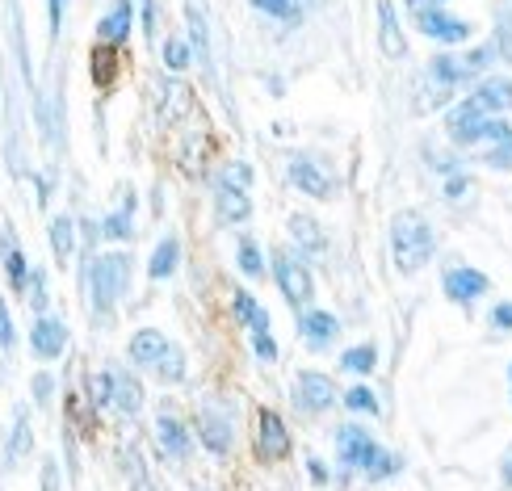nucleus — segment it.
Listing matches in <instances>:
<instances>
[{"label": "nucleus", "mask_w": 512, "mask_h": 491, "mask_svg": "<svg viewBox=\"0 0 512 491\" xmlns=\"http://www.w3.org/2000/svg\"><path fill=\"white\" fill-rule=\"evenodd\" d=\"M391 248L399 273H420L433 261V227L420 210H399L391 219Z\"/></svg>", "instance_id": "1"}, {"label": "nucleus", "mask_w": 512, "mask_h": 491, "mask_svg": "<svg viewBox=\"0 0 512 491\" xmlns=\"http://www.w3.org/2000/svg\"><path fill=\"white\" fill-rule=\"evenodd\" d=\"M504 110H512V80H483L475 93H466V101L458 105V110L450 114V135L462 131V126H475L483 118H500Z\"/></svg>", "instance_id": "2"}, {"label": "nucleus", "mask_w": 512, "mask_h": 491, "mask_svg": "<svg viewBox=\"0 0 512 491\" xmlns=\"http://www.w3.org/2000/svg\"><path fill=\"white\" fill-rule=\"evenodd\" d=\"M89 286H93V303L101 311H110L122 303V294L131 290V256L126 252H101L89 265Z\"/></svg>", "instance_id": "3"}, {"label": "nucleus", "mask_w": 512, "mask_h": 491, "mask_svg": "<svg viewBox=\"0 0 512 491\" xmlns=\"http://www.w3.org/2000/svg\"><path fill=\"white\" fill-rule=\"evenodd\" d=\"M336 454L345 462V471H366V475H374V466L382 462V450L374 445V437L366 429H357V424H345L336 433Z\"/></svg>", "instance_id": "4"}, {"label": "nucleus", "mask_w": 512, "mask_h": 491, "mask_svg": "<svg viewBox=\"0 0 512 491\" xmlns=\"http://www.w3.org/2000/svg\"><path fill=\"white\" fill-rule=\"evenodd\" d=\"M487 63H492V47H483V51H471V55H437L433 59V68L429 76L437 84H445V89H458V84H471Z\"/></svg>", "instance_id": "5"}, {"label": "nucleus", "mask_w": 512, "mask_h": 491, "mask_svg": "<svg viewBox=\"0 0 512 491\" xmlns=\"http://www.w3.org/2000/svg\"><path fill=\"white\" fill-rule=\"evenodd\" d=\"M198 437H202V445L215 458H227L231 445H236V420H231V412L219 408V403H202V412H198Z\"/></svg>", "instance_id": "6"}, {"label": "nucleus", "mask_w": 512, "mask_h": 491, "mask_svg": "<svg viewBox=\"0 0 512 491\" xmlns=\"http://www.w3.org/2000/svg\"><path fill=\"white\" fill-rule=\"evenodd\" d=\"M273 277H277V286H282L286 303L303 307V303H311V298H315L311 273H307V265L298 261L294 252H273Z\"/></svg>", "instance_id": "7"}, {"label": "nucleus", "mask_w": 512, "mask_h": 491, "mask_svg": "<svg viewBox=\"0 0 512 491\" xmlns=\"http://www.w3.org/2000/svg\"><path fill=\"white\" fill-rule=\"evenodd\" d=\"M340 391H336V382L328 378V374H319V370H303L294 378V403L303 412H328L332 408V399H336Z\"/></svg>", "instance_id": "8"}, {"label": "nucleus", "mask_w": 512, "mask_h": 491, "mask_svg": "<svg viewBox=\"0 0 512 491\" xmlns=\"http://www.w3.org/2000/svg\"><path fill=\"white\" fill-rule=\"evenodd\" d=\"M256 454H261V462H282L290 454V429L273 408H265L256 420Z\"/></svg>", "instance_id": "9"}, {"label": "nucleus", "mask_w": 512, "mask_h": 491, "mask_svg": "<svg viewBox=\"0 0 512 491\" xmlns=\"http://www.w3.org/2000/svg\"><path fill=\"white\" fill-rule=\"evenodd\" d=\"M290 181L298 185V194H307V198H319V202L336 198L332 173H328V168H319L311 156H294V160H290Z\"/></svg>", "instance_id": "10"}, {"label": "nucleus", "mask_w": 512, "mask_h": 491, "mask_svg": "<svg viewBox=\"0 0 512 491\" xmlns=\"http://www.w3.org/2000/svg\"><path fill=\"white\" fill-rule=\"evenodd\" d=\"M416 30L437 38V42H466L475 26L466 17L445 13V9H416Z\"/></svg>", "instance_id": "11"}, {"label": "nucleus", "mask_w": 512, "mask_h": 491, "mask_svg": "<svg viewBox=\"0 0 512 491\" xmlns=\"http://www.w3.org/2000/svg\"><path fill=\"white\" fill-rule=\"evenodd\" d=\"M487 273H479V269H471V265H458V269H450L441 277V290H445V298H450V303H475V298H483L487 294Z\"/></svg>", "instance_id": "12"}, {"label": "nucleus", "mask_w": 512, "mask_h": 491, "mask_svg": "<svg viewBox=\"0 0 512 491\" xmlns=\"http://www.w3.org/2000/svg\"><path fill=\"white\" fill-rule=\"evenodd\" d=\"M30 349L42 361H55L63 349H68V324L55 315H38V324L30 328Z\"/></svg>", "instance_id": "13"}, {"label": "nucleus", "mask_w": 512, "mask_h": 491, "mask_svg": "<svg viewBox=\"0 0 512 491\" xmlns=\"http://www.w3.org/2000/svg\"><path fill=\"white\" fill-rule=\"evenodd\" d=\"M131 21H135L131 0H114L110 13H105L101 26H97V42H101V47H122V42L131 38Z\"/></svg>", "instance_id": "14"}, {"label": "nucleus", "mask_w": 512, "mask_h": 491, "mask_svg": "<svg viewBox=\"0 0 512 491\" xmlns=\"http://www.w3.org/2000/svg\"><path fill=\"white\" fill-rule=\"evenodd\" d=\"M168 345H173V340H168L160 328H139L135 336H131V361L135 366H143V370H156V361L168 353Z\"/></svg>", "instance_id": "15"}, {"label": "nucleus", "mask_w": 512, "mask_h": 491, "mask_svg": "<svg viewBox=\"0 0 512 491\" xmlns=\"http://www.w3.org/2000/svg\"><path fill=\"white\" fill-rule=\"evenodd\" d=\"M298 336H303L311 349H328L340 336V319L332 311H307L303 319H298Z\"/></svg>", "instance_id": "16"}, {"label": "nucleus", "mask_w": 512, "mask_h": 491, "mask_svg": "<svg viewBox=\"0 0 512 491\" xmlns=\"http://www.w3.org/2000/svg\"><path fill=\"white\" fill-rule=\"evenodd\" d=\"M156 441H160V454H164V458H173V462H185V458H189V429H185L177 416L160 412V420H156Z\"/></svg>", "instance_id": "17"}, {"label": "nucleus", "mask_w": 512, "mask_h": 491, "mask_svg": "<svg viewBox=\"0 0 512 491\" xmlns=\"http://www.w3.org/2000/svg\"><path fill=\"white\" fill-rule=\"evenodd\" d=\"M450 139L462 143V147H475V143H508V139H512V122H504V118H483V122H475V126H462V131H454Z\"/></svg>", "instance_id": "18"}, {"label": "nucleus", "mask_w": 512, "mask_h": 491, "mask_svg": "<svg viewBox=\"0 0 512 491\" xmlns=\"http://www.w3.org/2000/svg\"><path fill=\"white\" fill-rule=\"evenodd\" d=\"M378 47H382L387 59H399L403 51H408V42H403V34H399V17H395L391 0H378Z\"/></svg>", "instance_id": "19"}, {"label": "nucleus", "mask_w": 512, "mask_h": 491, "mask_svg": "<svg viewBox=\"0 0 512 491\" xmlns=\"http://www.w3.org/2000/svg\"><path fill=\"white\" fill-rule=\"evenodd\" d=\"M290 240L298 244V252H311V256H324L328 252V231L319 227L311 215H294L290 219Z\"/></svg>", "instance_id": "20"}, {"label": "nucleus", "mask_w": 512, "mask_h": 491, "mask_svg": "<svg viewBox=\"0 0 512 491\" xmlns=\"http://www.w3.org/2000/svg\"><path fill=\"white\" fill-rule=\"evenodd\" d=\"M110 408L126 412V416H135L143 408V387L131 378V374H122V370H110Z\"/></svg>", "instance_id": "21"}, {"label": "nucleus", "mask_w": 512, "mask_h": 491, "mask_svg": "<svg viewBox=\"0 0 512 491\" xmlns=\"http://www.w3.org/2000/svg\"><path fill=\"white\" fill-rule=\"evenodd\" d=\"M0 256H5L9 286H13V290H26V282H30V265H26V256H21V248L9 240V223H0Z\"/></svg>", "instance_id": "22"}, {"label": "nucleus", "mask_w": 512, "mask_h": 491, "mask_svg": "<svg viewBox=\"0 0 512 491\" xmlns=\"http://www.w3.org/2000/svg\"><path fill=\"white\" fill-rule=\"evenodd\" d=\"M215 206H219V219H223V223H244V219L252 215L248 194H244V189H236V185H219Z\"/></svg>", "instance_id": "23"}, {"label": "nucleus", "mask_w": 512, "mask_h": 491, "mask_svg": "<svg viewBox=\"0 0 512 491\" xmlns=\"http://www.w3.org/2000/svg\"><path fill=\"white\" fill-rule=\"evenodd\" d=\"M236 319H240L248 332H269V311L256 303L248 290H236Z\"/></svg>", "instance_id": "24"}, {"label": "nucleus", "mask_w": 512, "mask_h": 491, "mask_svg": "<svg viewBox=\"0 0 512 491\" xmlns=\"http://www.w3.org/2000/svg\"><path fill=\"white\" fill-rule=\"evenodd\" d=\"M177 261H181L177 236H164V240L156 244V252H152V265H147V273H152V277H173V273H177Z\"/></svg>", "instance_id": "25"}, {"label": "nucleus", "mask_w": 512, "mask_h": 491, "mask_svg": "<svg viewBox=\"0 0 512 491\" xmlns=\"http://www.w3.org/2000/svg\"><path fill=\"white\" fill-rule=\"evenodd\" d=\"M131 231H135V198H126L122 210H114V215L101 223V236L105 240H131Z\"/></svg>", "instance_id": "26"}, {"label": "nucleus", "mask_w": 512, "mask_h": 491, "mask_svg": "<svg viewBox=\"0 0 512 491\" xmlns=\"http://www.w3.org/2000/svg\"><path fill=\"white\" fill-rule=\"evenodd\" d=\"M30 445H34V437H30V416H26V408H17V416H13V437H9V462L26 458Z\"/></svg>", "instance_id": "27"}, {"label": "nucleus", "mask_w": 512, "mask_h": 491, "mask_svg": "<svg viewBox=\"0 0 512 491\" xmlns=\"http://www.w3.org/2000/svg\"><path fill=\"white\" fill-rule=\"evenodd\" d=\"M72 244H76V227H72V219H68V215L51 219V248H55L59 261H68V256H72Z\"/></svg>", "instance_id": "28"}, {"label": "nucleus", "mask_w": 512, "mask_h": 491, "mask_svg": "<svg viewBox=\"0 0 512 491\" xmlns=\"http://www.w3.org/2000/svg\"><path fill=\"white\" fill-rule=\"evenodd\" d=\"M160 382H168V387H173V382H181L185 378V353L177 349V345H168V353L156 361V370H152Z\"/></svg>", "instance_id": "29"}, {"label": "nucleus", "mask_w": 512, "mask_h": 491, "mask_svg": "<svg viewBox=\"0 0 512 491\" xmlns=\"http://www.w3.org/2000/svg\"><path fill=\"white\" fill-rule=\"evenodd\" d=\"M340 366L353 370V374H370L378 366V349L374 345H357V349H349L345 357H340Z\"/></svg>", "instance_id": "30"}, {"label": "nucleus", "mask_w": 512, "mask_h": 491, "mask_svg": "<svg viewBox=\"0 0 512 491\" xmlns=\"http://www.w3.org/2000/svg\"><path fill=\"white\" fill-rule=\"evenodd\" d=\"M240 269H244V277H265V261H261L256 240H240Z\"/></svg>", "instance_id": "31"}, {"label": "nucleus", "mask_w": 512, "mask_h": 491, "mask_svg": "<svg viewBox=\"0 0 512 491\" xmlns=\"http://www.w3.org/2000/svg\"><path fill=\"white\" fill-rule=\"evenodd\" d=\"M189 38H194V47H198V59L206 63L210 59V47H206V17L198 5H189Z\"/></svg>", "instance_id": "32"}, {"label": "nucleus", "mask_w": 512, "mask_h": 491, "mask_svg": "<svg viewBox=\"0 0 512 491\" xmlns=\"http://www.w3.org/2000/svg\"><path fill=\"white\" fill-rule=\"evenodd\" d=\"M345 408L366 412V416H378V395H374L370 387H353V391H345Z\"/></svg>", "instance_id": "33"}, {"label": "nucleus", "mask_w": 512, "mask_h": 491, "mask_svg": "<svg viewBox=\"0 0 512 491\" xmlns=\"http://www.w3.org/2000/svg\"><path fill=\"white\" fill-rule=\"evenodd\" d=\"M189 59H194V55H189V47H185L181 38H168V42H164V63H168V72H185Z\"/></svg>", "instance_id": "34"}, {"label": "nucleus", "mask_w": 512, "mask_h": 491, "mask_svg": "<svg viewBox=\"0 0 512 491\" xmlns=\"http://www.w3.org/2000/svg\"><path fill=\"white\" fill-rule=\"evenodd\" d=\"M26 298H30V307H34V311H42V307H47V273H42V269H30Z\"/></svg>", "instance_id": "35"}, {"label": "nucleus", "mask_w": 512, "mask_h": 491, "mask_svg": "<svg viewBox=\"0 0 512 491\" xmlns=\"http://www.w3.org/2000/svg\"><path fill=\"white\" fill-rule=\"evenodd\" d=\"M261 13H269V17H277V21H294L298 17V9L290 5V0H252Z\"/></svg>", "instance_id": "36"}, {"label": "nucleus", "mask_w": 512, "mask_h": 491, "mask_svg": "<svg viewBox=\"0 0 512 491\" xmlns=\"http://www.w3.org/2000/svg\"><path fill=\"white\" fill-rule=\"evenodd\" d=\"M17 345V328H13V315H9V303L0 294V349H13Z\"/></svg>", "instance_id": "37"}, {"label": "nucleus", "mask_w": 512, "mask_h": 491, "mask_svg": "<svg viewBox=\"0 0 512 491\" xmlns=\"http://www.w3.org/2000/svg\"><path fill=\"white\" fill-rule=\"evenodd\" d=\"M252 349H256L261 361H277V340L269 332H252Z\"/></svg>", "instance_id": "38"}, {"label": "nucleus", "mask_w": 512, "mask_h": 491, "mask_svg": "<svg viewBox=\"0 0 512 491\" xmlns=\"http://www.w3.org/2000/svg\"><path fill=\"white\" fill-rule=\"evenodd\" d=\"M248 181H252L248 164H227V168H223V181H219V185H236V189H244Z\"/></svg>", "instance_id": "39"}, {"label": "nucleus", "mask_w": 512, "mask_h": 491, "mask_svg": "<svg viewBox=\"0 0 512 491\" xmlns=\"http://www.w3.org/2000/svg\"><path fill=\"white\" fill-rule=\"evenodd\" d=\"M471 177H450V185H445V198L450 202H462V198H471Z\"/></svg>", "instance_id": "40"}, {"label": "nucleus", "mask_w": 512, "mask_h": 491, "mask_svg": "<svg viewBox=\"0 0 512 491\" xmlns=\"http://www.w3.org/2000/svg\"><path fill=\"white\" fill-rule=\"evenodd\" d=\"M483 160L492 164V168H512V139L508 143H496V152H487Z\"/></svg>", "instance_id": "41"}, {"label": "nucleus", "mask_w": 512, "mask_h": 491, "mask_svg": "<svg viewBox=\"0 0 512 491\" xmlns=\"http://www.w3.org/2000/svg\"><path fill=\"white\" fill-rule=\"evenodd\" d=\"M93 403H97V408H110V374L93 378Z\"/></svg>", "instance_id": "42"}, {"label": "nucleus", "mask_w": 512, "mask_h": 491, "mask_svg": "<svg viewBox=\"0 0 512 491\" xmlns=\"http://www.w3.org/2000/svg\"><path fill=\"white\" fill-rule=\"evenodd\" d=\"M51 391H55L51 374H34V399H38V403H47V399H51Z\"/></svg>", "instance_id": "43"}, {"label": "nucleus", "mask_w": 512, "mask_h": 491, "mask_svg": "<svg viewBox=\"0 0 512 491\" xmlns=\"http://www.w3.org/2000/svg\"><path fill=\"white\" fill-rule=\"evenodd\" d=\"M492 324L504 328V332H512V303H500V307L492 311Z\"/></svg>", "instance_id": "44"}, {"label": "nucleus", "mask_w": 512, "mask_h": 491, "mask_svg": "<svg viewBox=\"0 0 512 491\" xmlns=\"http://www.w3.org/2000/svg\"><path fill=\"white\" fill-rule=\"evenodd\" d=\"M143 5V30H147V38L156 34V0H139Z\"/></svg>", "instance_id": "45"}, {"label": "nucleus", "mask_w": 512, "mask_h": 491, "mask_svg": "<svg viewBox=\"0 0 512 491\" xmlns=\"http://www.w3.org/2000/svg\"><path fill=\"white\" fill-rule=\"evenodd\" d=\"M63 9H68V0H51V38H55L59 26H63Z\"/></svg>", "instance_id": "46"}, {"label": "nucleus", "mask_w": 512, "mask_h": 491, "mask_svg": "<svg viewBox=\"0 0 512 491\" xmlns=\"http://www.w3.org/2000/svg\"><path fill=\"white\" fill-rule=\"evenodd\" d=\"M500 471H504V483H508V487H512V450H508V454H504V462H500Z\"/></svg>", "instance_id": "47"}, {"label": "nucleus", "mask_w": 512, "mask_h": 491, "mask_svg": "<svg viewBox=\"0 0 512 491\" xmlns=\"http://www.w3.org/2000/svg\"><path fill=\"white\" fill-rule=\"evenodd\" d=\"M311 479H315V483H324V479H328V471H324V466H319L315 458H311Z\"/></svg>", "instance_id": "48"}, {"label": "nucleus", "mask_w": 512, "mask_h": 491, "mask_svg": "<svg viewBox=\"0 0 512 491\" xmlns=\"http://www.w3.org/2000/svg\"><path fill=\"white\" fill-rule=\"evenodd\" d=\"M412 9H441V0H408Z\"/></svg>", "instance_id": "49"}, {"label": "nucleus", "mask_w": 512, "mask_h": 491, "mask_svg": "<svg viewBox=\"0 0 512 491\" xmlns=\"http://www.w3.org/2000/svg\"><path fill=\"white\" fill-rule=\"evenodd\" d=\"M290 5H294V9H298V13H303V9H307V5H324V0H290Z\"/></svg>", "instance_id": "50"}, {"label": "nucleus", "mask_w": 512, "mask_h": 491, "mask_svg": "<svg viewBox=\"0 0 512 491\" xmlns=\"http://www.w3.org/2000/svg\"><path fill=\"white\" fill-rule=\"evenodd\" d=\"M508 378H512V370H508Z\"/></svg>", "instance_id": "51"}]
</instances>
